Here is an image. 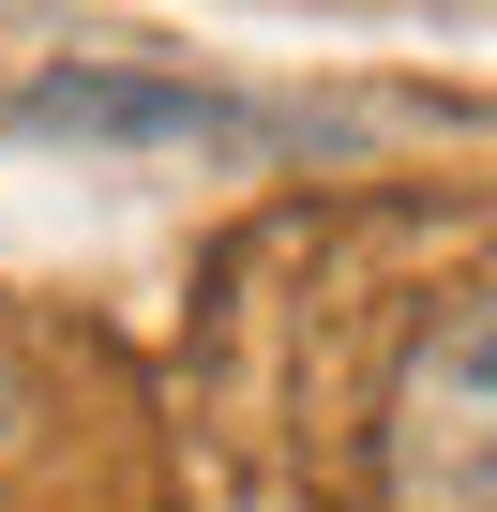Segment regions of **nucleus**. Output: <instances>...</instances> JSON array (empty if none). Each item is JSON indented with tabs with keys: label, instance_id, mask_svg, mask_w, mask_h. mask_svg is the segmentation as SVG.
<instances>
[{
	"label": "nucleus",
	"instance_id": "3",
	"mask_svg": "<svg viewBox=\"0 0 497 512\" xmlns=\"http://www.w3.org/2000/svg\"><path fill=\"white\" fill-rule=\"evenodd\" d=\"M16 422H31V377H16V347H0V452H16Z\"/></svg>",
	"mask_w": 497,
	"mask_h": 512
},
{
	"label": "nucleus",
	"instance_id": "1",
	"mask_svg": "<svg viewBox=\"0 0 497 512\" xmlns=\"http://www.w3.org/2000/svg\"><path fill=\"white\" fill-rule=\"evenodd\" d=\"M377 467H392V512H497V287L407 347Z\"/></svg>",
	"mask_w": 497,
	"mask_h": 512
},
{
	"label": "nucleus",
	"instance_id": "2",
	"mask_svg": "<svg viewBox=\"0 0 497 512\" xmlns=\"http://www.w3.org/2000/svg\"><path fill=\"white\" fill-rule=\"evenodd\" d=\"M16 136H76V151H257L272 121L226 106V91H166V76H31L16 91Z\"/></svg>",
	"mask_w": 497,
	"mask_h": 512
}]
</instances>
